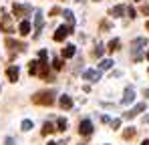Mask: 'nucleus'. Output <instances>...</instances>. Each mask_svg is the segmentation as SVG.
I'll return each mask as SVG.
<instances>
[{
    "instance_id": "1",
    "label": "nucleus",
    "mask_w": 149,
    "mask_h": 145,
    "mask_svg": "<svg viewBox=\"0 0 149 145\" xmlns=\"http://www.w3.org/2000/svg\"><path fill=\"white\" fill-rule=\"evenodd\" d=\"M32 103L36 105H52L54 103V91H38L32 95Z\"/></svg>"
},
{
    "instance_id": "2",
    "label": "nucleus",
    "mask_w": 149,
    "mask_h": 145,
    "mask_svg": "<svg viewBox=\"0 0 149 145\" xmlns=\"http://www.w3.org/2000/svg\"><path fill=\"white\" fill-rule=\"evenodd\" d=\"M42 22H45L42 10H34V38H38V34L42 30Z\"/></svg>"
},
{
    "instance_id": "3",
    "label": "nucleus",
    "mask_w": 149,
    "mask_h": 145,
    "mask_svg": "<svg viewBox=\"0 0 149 145\" xmlns=\"http://www.w3.org/2000/svg\"><path fill=\"white\" fill-rule=\"evenodd\" d=\"M12 12H14V16H28L30 12H32V8L28 6V4H14V8H12Z\"/></svg>"
},
{
    "instance_id": "4",
    "label": "nucleus",
    "mask_w": 149,
    "mask_h": 145,
    "mask_svg": "<svg viewBox=\"0 0 149 145\" xmlns=\"http://www.w3.org/2000/svg\"><path fill=\"white\" fill-rule=\"evenodd\" d=\"M69 34H71V26H65V24H63V26L56 28V32H54V40H56V43H63Z\"/></svg>"
},
{
    "instance_id": "5",
    "label": "nucleus",
    "mask_w": 149,
    "mask_h": 145,
    "mask_svg": "<svg viewBox=\"0 0 149 145\" xmlns=\"http://www.w3.org/2000/svg\"><path fill=\"white\" fill-rule=\"evenodd\" d=\"M79 133H81V135H85V137H87V135H91V133H93V123H91L89 119L81 121V123H79Z\"/></svg>"
},
{
    "instance_id": "6",
    "label": "nucleus",
    "mask_w": 149,
    "mask_h": 145,
    "mask_svg": "<svg viewBox=\"0 0 149 145\" xmlns=\"http://www.w3.org/2000/svg\"><path fill=\"white\" fill-rule=\"evenodd\" d=\"M133 101H135V91H133L131 87H127L123 99H121V105H129V103H133Z\"/></svg>"
},
{
    "instance_id": "7",
    "label": "nucleus",
    "mask_w": 149,
    "mask_h": 145,
    "mask_svg": "<svg viewBox=\"0 0 149 145\" xmlns=\"http://www.w3.org/2000/svg\"><path fill=\"white\" fill-rule=\"evenodd\" d=\"M141 111H145V103H139L137 107H133L131 111H127V113H125V119H133V117H135V115H139Z\"/></svg>"
},
{
    "instance_id": "8",
    "label": "nucleus",
    "mask_w": 149,
    "mask_h": 145,
    "mask_svg": "<svg viewBox=\"0 0 149 145\" xmlns=\"http://www.w3.org/2000/svg\"><path fill=\"white\" fill-rule=\"evenodd\" d=\"M83 77H85L87 81H99V79H101V71L91 69V71H85V72H83Z\"/></svg>"
},
{
    "instance_id": "9",
    "label": "nucleus",
    "mask_w": 149,
    "mask_h": 145,
    "mask_svg": "<svg viewBox=\"0 0 149 145\" xmlns=\"http://www.w3.org/2000/svg\"><path fill=\"white\" fill-rule=\"evenodd\" d=\"M6 75H8V79H10L12 83H16V81H18V75H20V71H18V67H8Z\"/></svg>"
},
{
    "instance_id": "10",
    "label": "nucleus",
    "mask_w": 149,
    "mask_h": 145,
    "mask_svg": "<svg viewBox=\"0 0 149 145\" xmlns=\"http://www.w3.org/2000/svg\"><path fill=\"white\" fill-rule=\"evenodd\" d=\"M145 45H147V40H145V38H135V40H133V45H131V52L141 50V47H145Z\"/></svg>"
},
{
    "instance_id": "11",
    "label": "nucleus",
    "mask_w": 149,
    "mask_h": 145,
    "mask_svg": "<svg viewBox=\"0 0 149 145\" xmlns=\"http://www.w3.org/2000/svg\"><path fill=\"white\" fill-rule=\"evenodd\" d=\"M58 103H61L63 109H71V107H73V99H71L69 95H63L61 99H58Z\"/></svg>"
},
{
    "instance_id": "12",
    "label": "nucleus",
    "mask_w": 149,
    "mask_h": 145,
    "mask_svg": "<svg viewBox=\"0 0 149 145\" xmlns=\"http://www.w3.org/2000/svg\"><path fill=\"white\" fill-rule=\"evenodd\" d=\"M6 30V32H12V24H10V16H4L2 18V24H0V32Z\"/></svg>"
},
{
    "instance_id": "13",
    "label": "nucleus",
    "mask_w": 149,
    "mask_h": 145,
    "mask_svg": "<svg viewBox=\"0 0 149 145\" xmlns=\"http://www.w3.org/2000/svg\"><path fill=\"white\" fill-rule=\"evenodd\" d=\"M6 47H10L12 50H14V48L24 50V45H22V43H16V40H12V38H6Z\"/></svg>"
},
{
    "instance_id": "14",
    "label": "nucleus",
    "mask_w": 149,
    "mask_h": 145,
    "mask_svg": "<svg viewBox=\"0 0 149 145\" xmlns=\"http://www.w3.org/2000/svg\"><path fill=\"white\" fill-rule=\"evenodd\" d=\"M74 50H77V48H74L73 45H67V47L63 48V56H65V59H71L74 54Z\"/></svg>"
},
{
    "instance_id": "15",
    "label": "nucleus",
    "mask_w": 149,
    "mask_h": 145,
    "mask_svg": "<svg viewBox=\"0 0 149 145\" xmlns=\"http://www.w3.org/2000/svg\"><path fill=\"white\" fill-rule=\"evenodd\" d=\"M125 12H127L125 6H115V8H111V16H123Z\"/></svg>"
},
{
    "instance_id": "16",
    "label": "nucleus",
    "mask_w": 149,
    "mask_h": 145,
    "mask_svg": "<svg viewBox=\"0 0 149 145\" xmlns=\"http://www.w3.org/2000/svg\"><path fill=\"white\" fill-rule=\"evenodd\" d=\"M18 30H20V34H28L30 32V22L28 20H22V22L18 24Z\"/></svg>"
},
{
    "instance_id": "17",
    "label": "nucleus",
    "mask_w": 149,
    "mask_h": 145,
    "mask_svg": "<svg viewBox=\"0 0 149 145\" xmlns=\"http://www.w3.org/2000/svg\"><path fill=\"white\" fill-rule=\"evenodd\" d=\"M119 47H121V40H119V38H113V40H109V45H107V50H111V52H113V50H117Z\"/></svg>"
},
{
    "instance_id": "18",
    "label": "nucleus",
    "mask_w": 149,
    "mask_h": 145,
    "mask_svg": "<svg viewBox=\"0 0 149 145\" xmlns=\"http://www.w3.org/2000/svg\"><path fill=\"white\" fill-rule=\"evenodd\" d=\"M135 133H137V131H135V127H127V129H125V133H123V137H125V139H133V137H135Z\"/></svg>"
},
{
    "instance_id": "19",
    "label": "nucleus",
    "mask_w": 149,
    "mask_h": 145,
    "mask_svg": "<svg viewBox=\"0 0 149 145\" xmlns=\"http://www.w3.org/2000/svg\"><path fill=\"white\" fill-rule=\"evenodd\" d=\"M65 18H67L69 26H73V24H74V14L71 12V10H65Z\"/></svg>"
},
{
    "instance_id": "20",
    "label": "nucleus",
    "mask_w": 149,
    "mask_h": 145,
    "mask_svg": "<svg viewBox=\"0 0 149 145\" xmlns=\"http://www.w3.org/2000/svg\"><path fill=\"white\" fill-rule=\"evenodd\" d=\"M101 71H107V69H111L113 67V61H109V59H105V61H101Z\"/></svg>"
},
{
    "instance_id": "21",
    "label": "nucleus",
    "mask_w": 149,
    "mask_h": 145,
    "mask_svg": "<svg viewBox=\"0 0 149 145\" xmlns=\"http://www.w3.org/2000/svg\"><path fill=\"white\" fill-rule=\"evenodd\" d=\"M36 67H38V61H30L28 63V72L30 75H36Z\"/></svg>"
},
{
    "instance_id": "22",
    "label": "nucleus",
    "mask_w": 149,
    "mask_h": 145,
    "mask_svg": "<svg viewBox=\"0 0 149 145\" xmlns=\"http://www.w3.org/2000/svg\"><path fill=\"white\" fill-rule=\"evenodd\" d=\"M52 131H56L54 127H52V123H45V127H42V135H49Z\"/></svg>"
},
{
    "instance_id": "23",
    "label": "nucleus",
    "mask_w": 149,
    "mask_h": 145,
    "mask_svg": "<svg viewBox=\"0 0 149 145\" xmlns=\"http://www.w3.org/2000/svg\"><path fill=\"white\" fill-rule=\"evenodd\" d=\"M93 56H95V59H101V56H103V45H97V47H95Z\"/></svg>"
},
{
    "instance_id": "24",
    "label": "nucleus",
    "mask_w": 149,
    "mask_h": 145,
    "mask_svg": "<svg viewBox=\"0 0 149 145\" xmlns=\"http://www.w3.org/2000/svg\"><path fill=\"white\" fill-rule=\"evenodd\" d=\"M56 127H58L56 131H65V129H67V121H65V119H58V121H56Z\"/></svg>"
},
{
    "instance_id": "25",
    "label": "nucleus",
    "mask_w": 149,
    "mask_h": 145,
    "mask_svg": "<svg viewBox=\"0 0 149 145\" xmlns=\"http://www.w3.org/2000/svg\"><path fill=\"white\" fill-rule=\"evenodd\" d=\"M22 129H24V131H30V129H32V121L24 119V121H22Z\"/></svg>"
},
{
    "instance_id": "26",
    "label": "nucleus",
    "mask_w": 149,
    "mask_h": 145,
    "mask_svg": "<svg viewBox=\"0 0 149 145\" xmlns=\"http://www.w3.org/2000/svg\"><path fill=\"white\" fill-rule=\"evenodd\" d=\"M52 67H54L56 71H58V69H63V61H61V59H54V61H52Z\"/></svg>"
},
{
    "instance_id": "27",
    "label": "nucleus",
    "mask_w": 149,
    "mask_h": 145,
    "mask_svg": "<svg viewBox=\"0 0 149 145\" xmlns=\"http://www.w3.org/2000/svg\"><path fill=\"white\" fill-rule=\"evenodd\" d=\"M127 14H129V18H135V8H127Z\"/></svg>"
},
{
    "instance_id": "28",
    "label": "nucleus",
    "mask_w": 149,
    "mask_h": 145,
    "mask_svg": "<svg viewBox=\"0 0 149 145\" xmlns=\"http://www.w3.org/2000/svg\"><path fill=\"white\" fill-rule=\"evenodd\" d=\"M119 125H121V121H119V119L111 121V127H113V129H117V127H119Z\"/></svg>"
},
{
    "instance_id": "29",
    "label": "nucleus",
    "mask_w": 149,
    "mask_h": 145,
    "mask_svg": "<svg viewBox=\"0 0 149 145\" xmlns=\"http://www.w3.org/2000/svg\"><path fill=\"white\" fill-rule=\"evenodd\" d=\"M6 145H14V139H10V137H8V139H6Z\"/></svg>"
},
{
    "instance_id": "30",
    "label": "nucleus",
    "mask_w": 149,
    "mask_h": 145,
    "mask_svg": "<svg viewBox=\"0 0 149 145\" xmlns=\"http://www.w3.org/2000/svg\"><path fill=\"white\" fill-rule=\"evenodd\" d=\"M141 10H143V14H149V8H147V6H143Z\"/></svg>"
},
{
    "instance_id": "31",
    "label": "nucleus",
    "mask_w": 149,
    "mask_h": 145,
    "mask_svg": "<svg viewBox=\"0 0 149 145\" xmlns=\"http://www.w3.org/2000/svg\"><path fill=\"white\" fill-rule=\"evenodd\" d=\"M143 123H149V115H145V117H143Z\"/></svg>"
},
{
    "instance_id": "32",
    "label": "nucleus",
    "mask_w": 149,
    "mask_h": 145,
    "mask_svg": "<svg viewBox=\"0 0 149 145\" xmlns=\"http://www.w3.org/2000/svg\"><path fill=\"white\" fill-rule=\"evenodd\" d=\"M141 145H149V139H145V141H143V143H141Z\"/></svg>"
},
{
    "instance_id": "33",
    "label": "nucleus",
    "mask_w": 149,
    "mask_h": 145,
    "mask_svg": "<svg viewBox=\"0 0 149 145\" xmlns=\"http://www.w3.org/2000/svg\"><path fill=\"white\" fill-rule=\"evenodd\" d=\"M49 145H58V143H49Z\"/></svg>"
},
{
    "instance_id": "34",
    "label": "nucleus",
    "mask_w": 149,
    "mask_h": 145,
    "mask_svg": "<svg viewBox=\"0 0 149 145\" xmlns=\"http://www.w3.org/2000/svg\"><path fill=\"white\" fill-rule=\"evenodd\" d=\"M147 30H149V22H147Z\"/></svg>"
},
{
    "instance_id": "35",
    "label": "nucleus",
    "mask_w": 149,
    "mask_h": 145,
    "mask_svg": "<svg viewBox=\"0 0 149 145\" xmlns=\"http://www.w3.org/2000/svg\"><path fill=\"white\" fill-rule=\"evenodd\" d=\"M147 59H149V52H147Z\"/></svg>"
}]
</instances>
